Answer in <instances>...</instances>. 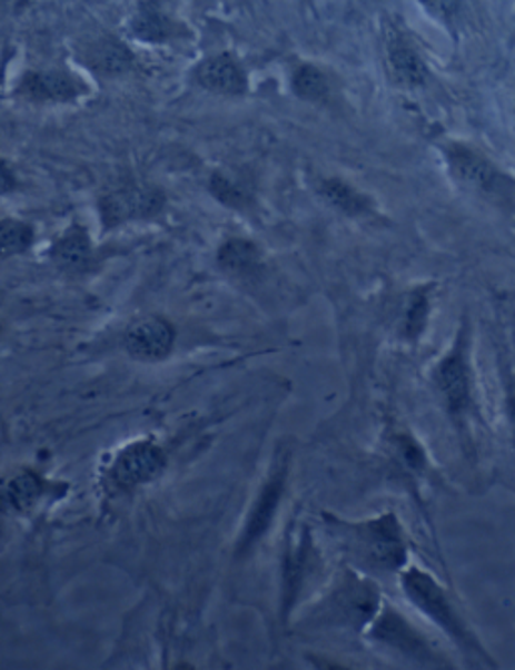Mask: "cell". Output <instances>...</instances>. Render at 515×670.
Here are the masks:
<instances>
[{"mask_svg":"<svg viewBox=\"0 0 515 670\" xmlns=\"http://www.w3.org/2000/svg\"><path fill=\"white\" fill-rule=\"evenodd\" d=\"M400 587L409 598L410 604L419 608L420 612L435 622L467 657H477L487 664H494L432 574H427L420 568H407L400 574Z\"/></svg>","mask_w":515,"mask_h":670,"instance_id":"obj_1","label":"cell"},{"mask_svg":"<svg viewBox=\"0 0 515 670\" xmlns=\"http://www.w3.org/2000/svg\"><path fill=\"white\" fill-rule=\"evenodd\" d=\"M350 554L363 565L379 572H395L407 562V544L395 513H383L360 524L338 522Z\"/></svg>","mask_w":515,"mask_h":670,"instance_id":"obj_2","label":"cell"},{"mask_svg":"<svg viewBox=\"0 0 515 670\" xmlns=\"http://www.w3.org/2000/svg\"><path fill=\"white\" fill-rule=\"evenodd\" d=\"M368 637L389 649L397 650L403 657L415 660L419 664L442 667V659L433 650L432 644L420 634L419 630L410 624L407 618L400 617L395 608H383L379 617L375 618Z\"/></svg>","mask_w":515,"mask_h":670,"instance_id":"obj_3","label":"cell"},{"mask_svg":"<svg viewBox=\"0 0 515 670\" xmlns=\"http://www.w3.org/2000/svg\"><path fill=\"white\" fill-rule=\"evenodd\" d=\"M380 594L373 582L348 574L330 598V618L335 624L363 629L379 612Z\"/></svg>","mask_w":515,"mask_h":670,"instance_id":"obj_4","label":"cell"},{"mask_svg":"<svg viewBox=\"0 0 515 670\" xmlns=\"http://www.w3.org/2000/svg\"><path fill=\"white\" fill-rule=\"evenodd\" d=\"M435 383L453 417H459L472 403V377L465 358V338L459 336L452 351L435 368Z\"/></svg>","mask_w":515,"mask_h":670,"instance_id":"obj_5","label":"cell"},{"mask_svg":"<svg viewBox=\"0 0 515 670\" xmlns=\"http://www.w3.org/2000/svg\"><path fill=\"white\" fill-rule=\"evenodd\" d=\"M166 467V455L153 445L151 441L133 443L127 450L119 453L113 467H111V480L123 487H137L151 480H156Z\"/></svg>","mask_w":515,"mask_h":670,"instance_id":"obj_6","label":"cell"},{"mask_svg":"<svg viewBox=\"0 0 515 670\" xmlns=\"http://www.w3.org/2000/svg\"><path fill=\"white\" fill-rule=\"evenodd\" d=\"M164 208V196L158 189L148 186H127L111 191L101 201V216L107 228H113L127 220L156 216Z\"/></svg>","mask_w":515,"mask_h":670,"instance_id":"obj_7","label":"cell"},{"mask_svg":"<svg viewBox=\"0 0 515 670\" xmlns=\"http://www.w3.org/2000/svg\"><path fill=\"white\" fill-rule=\"evenodd\" d=\"M176 341L174 326L168 321L149 316L127 331L126 346L129 355L139 361H161L171 353Z\"/></svg>","mask_w":515,"mask_h":670,"instance_id":"obj_8","label":"cell"},{"mask_svg":"<svg viewBox=\"0 0 515 670\" xmlns=\"http://www.w3.org/2000/svg\"><path fill=\"white\" fill-rule=\"evenodd\" d=\"M286 482V463L278 465L274 470L273 475L268 477V482L263 487V492L258 495V500L254 503V510L248 518V524L244 530L242 542H240V552L250 550L270 528L274 520V513L278 510V503L285 492Z\"/></svg>","mask_w":515,"mask_h":670,"instance_id":"obj_9","label":"cell"},{"mask_svg":"<svg viewBox=\"0 0 515 670\" xmlns=\"http://www.w3.org/2000/svg\"><path fill=\"white\" fill-rule=\"evenodd\" d=\"M447 161L452 168L453 176L462 179L465 184L482 189V191H495L502 184V176L492 168L489 161H485L474 149L462 146V144H452L445 149Z\"/></svg>","mask_w":515,"mask_h":670,"instance_id":"obj_10","label":"cell"},{"mask_svg":"<svg viewBox=\"0 0 515 670\" xmlns=\"http://www.w3.org/2000/svg\"><path fill=\"white\" fill-rule=\"evenodd\" d=\"M196 81L211 93L242 95L246 91V75L242 67L228 55H218L201 61L194 71Z\"/></svg>","mask_w":515,"mask_h":670,"instance_id":"obj_11","label":"cell"},{"mask_svg":"<svg viewBox=\"0 0 515 670\" xmlns=\"http://www.w3.org/2000/svg\"><path fill=\"white\" fill-rule=\"evenodd\" d=\"M81 91V83L63 71L24 75L17 89V93L32 101H73Z\"/></svg>","mask_w":515,"mask_h":670,"instance_id":"obj_12","label":"cell"},{"mask_svg":"<svg viewBox=\"0 0 515 670\" xmlns=\"http://www.w3.org/2000/svg\"><path fill=\"white\" fill-rule=\"evenodd\" d=\"M41 477L31 470H17L0 477V512L22 513L41 497Z\"/></svg>","mask_w":515,"mask_h":670,"instance_id":"obj_13","label":"cell"},{"mask_svg":"<svg viewBox=\"0 0 515 670\" xmlns=\"http://www.w3.org/2000/svg\"><path fill=\"white\" fill-rule=\"evenodd\" d=\"M83 61L99 75H121L133 67V55L116 39H97L83 51Z\"/></svg>","mask_w":515,"mask_h":670,"instance_id":"obj_14","label":"cell"},{"mask_svg":"<svg viewBox=\"0 0 515 670\" xmlns=\"http://www.w3.org/2000/svg\"><path fill=\"white\" fill-rule=\"evenodd\" d=\"M389 65L397 83L419 87L427 79V67L423 59L403 39H393L389 42Z\"/></svg>","mask_w":515,"mask_h":670,"instance_id":"obj_15","label":"cell"},{"mask_svg":"<svg viewBox=\"0 0 515 670\" xmlns=\"http://www.w3.org/2000/svg\"><path fill=\"white\" fill-rule=\"evenodd\" d=\"M218 263L231 276L248 278L260 268V250L254 242L234 238L221 246Z\"/></svg>","mask_w":515,"mask_h":670,"instance_id":"obj_16","label":"cell"},{"mask_svg":"<svg viewBox=\"0 0 515 670\" xmlns=\"http://www.w3.org/2000/svg\"><path fill=\"white\" fill-rule=\"evenodd\" d=\"M53 260L67 270H79L91 258V240L81 226H71L53 244Z\"/></svg>","mask_w":515,"mask_h":670,"instance_id":"obj_17","label":"cell"},{"mask_svg":"<svg viewBox=\"0 0 515 670\" xmlns=\"http://www.w3.org/2000/svg\"><path fill=\"white\" fill-rule=\"evenodd\" d=\"M308 535H300V540L295 545L288 548L285 558V614L290 612V608L296 602V597L303 588V580L306 577V568H308Z\"/></svg>","mask_w":515,"mask_h":670,"instance_id":"obj_18","label":"cell"},{"mask_svg":"<svg viewBox=\"0 0 515 670\" xmlns=\"http://www.w3.org/2000/svg\"><path fill=\"white\" fill-rule=\"evenodd\" d=\"M320 196L338 211L347 214V216H360L370 210V201H368L360 191L350 188L343 179L330 178L325 179L320 184Z\"/></svg>","mask_w":515,"mask_h":670,"instance_id":"obj_19","label":"cell"},{"mask_svg":"<svg viewBox=\"0 0 515 670\" xmlns=\"http://www.w3.org/2000/svg\"><path fill=\"white\" fill-rule=\"evenodd\" d=\"M137 39L146 42H166L178 35V27L164 12L153 7H146L133 21Z\"/></svg>","mask_w":515,"mask_h":670,"instance_id":"obj_20","label":"cell"},{"mask_svg":"<svg viewBox=\"0 0 515 670\" xmlns=\"http://www.w3.org/2000/svg\"><path fill=\"white\" fill-rule=\"evenodd\" d=\"M293 89L300 99L323 101L328 95V81L315 65H300L293 75Z\"/></svg>","mask_w":515,"mask_h":670,"instance_id":"obj_21","label":"cell"},{"mask_svg":"<svg viewBox=\"0 0 515 670\" xmlns=\"http://www.w3.org/2000/svg\"><path fill=\"white\" fill-rule=\"evenodd\" d=\"M34 234L29 224L19 220L0 221V256H14L29 250Z\"/></svg>","mask_w":515,"mask_h":670,"instance_id":"obj_22","label":"cell"},{"mask_svg":"<svg viewBox=\"0 0 515 670\" xmlns=\"http://www.w3.org/2000/svg\"><path fill=\"white\" fill-rule=\"evenodd\" d=\"M427 318H429V296L425 290H415L410 294L405 311V336L409 341H417L427 326Z\"/></svg>","mask_w":515,"mask_h":670,"instance_id":"obj_23","label":"cell"},{"mask_svg":"<svg viewBox=\"0 0 515 670\" xmlns=\"http://www.w3.org/2000/svg\"><path fill=\"white\" fill-rule=\"evenodd\" d=\"M210 191L214 198L221 201L224 206L234 208V210H246L250 206V196L236 181H231L230 178H226L221 174L211 176Z\"/></svg>","mask_w":515,"mask_h":670,"instance_id":"obj_24","label":"cell"},{"mask_svg":"<svg viewBox=\"0 0 515 670\" xmlns=\"http://www.w3.org/2000/svg\"><path fill=\"white\" fill-rule=\"evenodd\" d=\"M423 7L432 12L433 17L442 19V21H452L457 17L462 0H420Z\"/></svg>","mask_w":515,"mask_h":670,"instance_id":"obj_25","label":"cell"},{"mask_svg":"<svg viewBox=\"0 0 515 670\" xmlns=\"http://www.w3.org/2000/svg\"><path fill=\"white\" fill-rule=\"evenodd\" d=\"M400 451H403V457L407 461L410 470H423L425 465V453L420 450L419 443L409 437V435H403L399 440Z\"/></svg>","mask_w":515,"mask_h":670,"instance_id":"obj_26","label":"cell"},{"mask_svg":"<svg viewBox=\"0 0 515 670\" xmlns=\"http://www.w3.org/2000/svg\"><path fill=\"white\" fill-rule=\"evenodd\" d=\"M14 186H17V178H14L12 169L4 161H0V196L12 191Z\"/></svg>","mask_w":515,"mask_h":670,"instance_id":"obj_27","label":"cell"},{"mask_svg":"<svg viewBox=\"0 0 515 670\" xmlns=\"http://www.w3.org/2000/svg\"><path fill=\"white\" fill-rule=\"evenodd\" d=\"M507 415H509V423H512V433H514L515 443V391H512L507 395Z\"/></svg>","mask_w":515,"mask_h":670,"instance_id":"obj_28","label":"cell"}]
</instances>
